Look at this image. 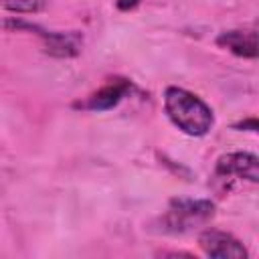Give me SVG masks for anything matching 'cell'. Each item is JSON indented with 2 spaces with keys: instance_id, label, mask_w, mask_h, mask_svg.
Returning a JSON list of instances; mask_svg holds the SVG:
<instances>
[{
  "instance_id": "cell-6",
  "label": "cell",
  "mask_w": 259,
  "mask_h": 259,
  "mask_svg": "<svg viewBox=\"0 0 259 259\" xmlns=\"http://www.w3.org/2000/svg\"><path fill=\"white\" fill-rule=\"evenodd\" d=\"M130 91H132V81L125 77H115V79H109L97 91H93L89 97H85V101L75 103V107L89 109V111H107V109H113Z\"/></svg>"
},
{
  "instance_id": "cell-8",
  "label": "cell",
  "mask_w": 259,
  "mask_h": 259,
  "mask_svg": "<svg viewBox=\"0 0 259 259\" xmlns=\"http://www.w3.org/2000/svg\"><path fill=\"white\" fill-rule=\"evenodd\" d=\"M0 6L14 14H36L47 8V0H0Z\"/></svg>"
},
{
  "instance_id": "cell-3",
  "label": "cell",
  "mask_w": 259,
  "mask_h": 259,
  "mask_svg": "<svg viewBox=\"0 0 259 259\" xmlns=\"http://www.w3.org/2000/svg\"><path fill=\"white\" fill-rule=\"evenodd\" d=\"M4 28L10 30H32L34 34H38L42 38V51L55 59H73L81 53L83 47V34L77 30H69V32H61V30H45L38 24H30L18 18L6 20L2 22Z\"/></svg>"
},
{
  "instance_id": "cell-4",
  "label": "cell",
  "mask_w": 259,
  "mask_h": 259,
  "mask_svg": "<svg viewBox=\"0 0 259 259\" xmlns=\"http://www.w3.org/2000/svg\"><path fill=\"white\" fill-rule=\"evenodd\" d=\"M198 245L206 257L212 259H247L245 245L231 233L219 229H204L198 235Z\"/></svg>"
},
{
  "instance_id": "cell-2",
  "label": "cell",
  "mask_w": 259,
  "mask_h": 259,
  "mask_svg": "<svg viewBox=\"0 0 259 259\" xmlns=\"http://www.w3.org/2000/svg\"><path fill=\"white\" fill-rule=\"evenodd\" d=\"M214 217V202L206 198H172L160 217L162 233H188Z\"/></svg>"
},
{
  "instance_id": "cell-9",
  "label": "cell",
  "mask_w": 259,
  "mask_h": 259,
  "mask_svg": "<svg viewBox=\"0 0 259 259\" xmlns=\"http://www.w3.org/2000/svg\"><path fill=\"white\" fill-rule=\"evenodd\" d=\"M235 130H247V132H257L259 130V123H257V117H249V119H243L239 123L233 125Z\"/></svg>"
},
{
  "instance_id": "cell-5",
  "label": "cell",
  "mask_w": 259,
  "mask_h": 259,
  "mask_svg": "<svg viewBox=\"0 0 259 259\" xmlns=\"http://www.w3.org/2000/svg\"><path fill=\"white\" fill-rule=\"evenodd\" d=\"M214 176L221 180L241 178V180H249V182L257 184L259 182V160L255 154H247V152L223 154L217 160Z\"/></svg>"
},
{
  "instance_id": "cell-1",
  "label": "cell",
  "mask_w": 259,
  "mask_h": 259,
  "mask_svg": "<svg viewBox=\"0 0 259 259\" xmlns=\"http://www.w3.org/2000/svg\"><path fill=\"white\" fill-rule=\"evenodd\" d=\"M164 111L168 119L186 136H206L214 125L212 109L194 93L170 85L164 91Z\"/></svg>"
},
{
  "instance_id": "cell-10",
  "label": "cell",
  "mask_w": 259,
  "mask_h": 259,
  "mask_svg": "<svg viewBox=\"0 0 259 259\" xmlns=\"http://www.w3.org/2000/svg\"><path fill=\"white\" fill-rule=\"evenodd\" d=\"M140 2H142V0H115V6H117V10H121V12H130V10H134Z\"/></svg>"
},
{
  "instance_id": "cell-7",
  "label": "cell",
  "mask_w": 259,
  "mask_h": 259,
  "mask_svg": "<svg viewBox=\"0 0 259 259\" xmlns=\"http://www.w3.org/2000/svg\"><path fill=\"white\" fill-rule=\"evenodd\" d=\"M217 45L237 57L255 59L259 55L257 49V30L255 28H229L219 32Z\"/></svg>"
}]
</instances>
